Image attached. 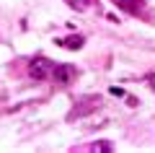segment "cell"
I'll use <instances>...</instances> for the list:
<instances>
[{
  "mask_svg": "<svg viewBox=\"0 0 155 153\" xmlns=\"http://www.w3.org/2000/svg\"><path fill=\"white\" fill-rule=\"evenodd\" d=\"M67 3H70L72 8H78V11H83V8H85V0H67Z\"/></svg>",
  "mask_w": 155,
  "mask_h": 153,
  "instance_id": "5b68a950",
  "label": "cell"
},
{
  "mask_svg": "<svg viewBox=\"0 0 155 153\" xmlns=\"http://www.w3.org/2000/svg\"><path fill=\"white\" fill-rule=\"evenodd\" d=\"M116 8H122V11H127V13H137V11H142V0H111Z\"/></svg>",
  "mask_w": 155,
  "mask_h": 153,
  "instance_id": "3957f363",
  "label": "cell"
},
{
  "mask_svg": "<svg viewBox=\"0 0 155 153\" xmlns=\"http://www.w3.org/2000/svg\"><path fill=\"white\" fill-rule=\"evenodd\" d=\"M60 44H62V47H67V49H80V47H83V37H72V39H60Z\"/></svg>",
  "mask_w": 155,
  "mask_h": 153,
  "instance_id": "277c9868",
  "label": "cell"
},
{
  "mask_svg": "<svg viewBox=\"0 0 155 153\" xmlns=\"http://www.w3.org/2000/svg\"><path fill=\"white\" fill-rule=\"evenodd\" d=\"M75 75H78V70L72 65H54L52 68V81H57V83H70Z\"/></svg>",
  "mask_w": 155,
  "mask_h": 153,
  "instance_id": "7a4b0ae2",
  "label": "cell"
},
{
  "mask_svg": "<svg viewBox=\"0 0 155 153\" xmlns=\"http://www.w3.org/2000/svg\"><path fill=\"white\" fill-rule=\"evenodd\" d=\"M52 60H47V57H34L31 65H28V73H31V78H36V81H47V78H52Z\"/></svg>",
  "mask_w": 155,
  "mask_h": 153,
  "instance_id": "6da1fadb",
  "label": "cell"
}]
</instances>
